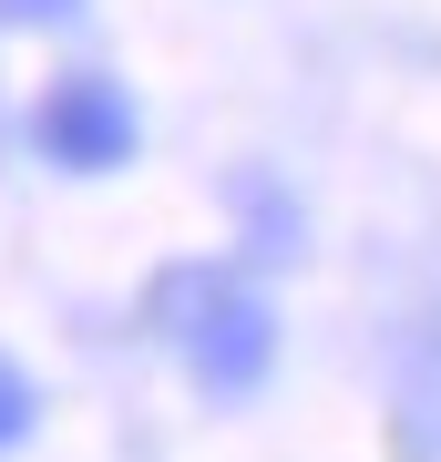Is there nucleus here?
I'll return each instance as SVG.
<instances>
[{
	"label": "nucleus",
	"mask_w": 441,
	"mask_h": 462,
	"mask_svg": "<svg viewBox=\"0 0 441 462\" xmlns=\"http://www.w3.org/2000/svg\"><path fill=\"white\" fill-rule=\"evenodd\" d=\"M154 319H164V339H175V360L196 370V391H216V401L257 391L267 360H278V319H267V298L236 288L226 267H175V278L154 288Z\"/></svg>",
	"instance_id": "f257e3e1"
},
{
	"label": "nucleus",
	"mask_w": 441,
	"mask_h": 462,
	"mask_svg": "<svg viewBox=\"0 0 441 462\" xmlns=\"http://www.w3.org/2000/svg\"><path fill=\"white\" fill-rule=\"evenodd\" d=\"M32 431V380H21V360H0V452Z\"/></svg>",
	"instance_id": "7ed1b4c3"
},
{
	"label": "nucleus",
	"mask_w": 441,
	"mask_h": 462,
	"mask_svg": "<svg viewBox=\"0 0 441 462\" xmlns=\"http://www.w3.org/2000/svg\"><path fill=\"white\" fill-rule=\"evenodd\" d=\"M82 0H0V32H51V21H72Z\"/></svg>",
	"instance_id": "20e7f679"
},
{
	"label": "nucleus",
	"mask_w": 441,
	"mask_h": 462,
	"mask_svg": "<svg viewBox=\"0 0 441 462\" xmlns=\"http://www.w3.org/2000/svg\"><path fill=\"white\" fill-rule=\"evenodd\" d=\"M32 134H41V154L62 175H114V165H133V93L114 83V72H62V83L41 93V114H32Z\"/></svg>",
	"instance_id": "f03ea898"
}]
</instances>
